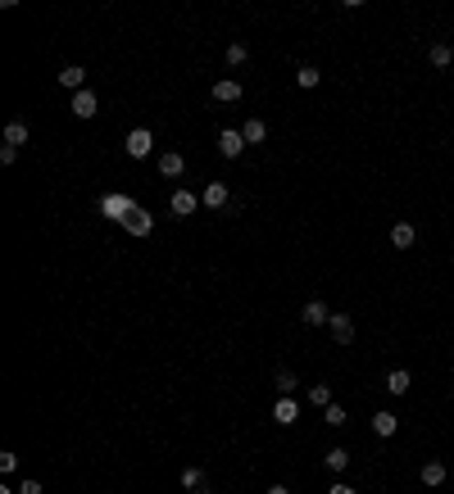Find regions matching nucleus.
I'll list each match as a JSON object with an SVG mask.
<instances>
[{"label":"nucleus","instance_id":"obj_1","mask_svg":"<svg viewBox=\"0 0 454 494\" xmlns=\"http://www.w3.org/2000/svg\"><path fill=\"white\" fill-rule=\"evenodd\" d=\"M132 209H137V200L123 195V191H114V195H105V200H100V213H105V218H114V222H123Z\"/></svg>","mask_w":454,"mask_h":494},{"label":"nucleus","instance_id":"obj_2","mask_svg":"<svg viewBox=\"0 0 454 494\" xmlns=\"http://www.w3.org/2000/svg\"><path fill=\"white\" fill-rule=\"evenodd\" d=\"M327 331H332L336 345H350L354 341V317L350 313H332V317H327Z\"/></svg>","mask_w":454,"mask_h":494},{"label":"nucleus","instance_id":"obj_3","mask_svg":"<svg viewBox=\"0 0 454 494\" xmlns=\"http://www.w3.org/2000/svg\"><path fill=\"white\" fill-rule=\"evenodd\" d=\"M123 145H128V154H132V159H146V154L154 150V132L137 128V132H128V141H123Z\"/></svg>","mask_w":454,"mask_h":494},{"label":"nucleus","instance_id":"obj_4","mask_svg":"<svg viewBox=\"0 0 454 494\" xmlns=\"http://www.w3.org/2000/svg\"><path fill=\"white\" fill-rule=\"evenodd\" d=\"M241 150H246V137H241V128L218 132V154H223V159H236Z\"/></svg>","mask_w":454,"mask_h":494},{"label":"nucleus","instance_id":"obj_5","mask_svg":"<svg viewBox=\"0 0 454 494\" xmlns=\"http://www.w3.org/2000/svg\"><path fill=\"white\" fill-rule=\"evenodd\" d=\"M168 209H173V218H191V213L200 209V195H191V191H173Z\"/></svg>","mask_w":454,"mask_h":494},{"label":"nucleus","instance_id":"obj_6","mask_svg":"<svg viewBox=\"0 0 454 494\" xmlns=\"http://www.w3.org/2000/svg\"><path fill=\"white\" fill-rule=\"evenodd\" d=\"M123 227H128L132 236H150V231H154V218H150V213H146V209L137 205V209L128 213V218H123Z\"/></svg>","mask_w":454,"mask_h":494},{"label":"nucleus","instance_id":"obj_7","mask_svg":"<svg viewBox=\"0 0 454 494\" xmlns=\"http://www.w3.org/2000/svg\"><path fill=\"white\" fill-rule=\"evenodd\" d=\"M327 317H332V308H327L323 299H309V304L300 308V322L305 327H327Z\"/></svg>","mask_w":454,"mask_h":494},{"label":"nucleus","instance_id":"obj_8","mask_svg":"<svg viewBox=\"0 0 454 494\" xmlns=\"http://www.w3.org/2000/svg\"><path fill=\"white\" fill-rule=\"evenodd\" d=\"M273 422H282V426H295V422H300V404H295L291 394H282V399L273 404Z\"/></svg>","mask_w":454,"mask_h":494},{"label":"nucleus","instance_id":"obj_9","mask_svg":"<svg viewBox=\"0 0 454 494\" xmlns=\"http://www.w3.org/2000/svg\"><path fill=\"white\" fill-rule=\"evenodd\" d=\"M209 95H214L218 104H236L246 91H241V82H232V77H223V82H214V86H209Z\"/></svg>","mask_w":454,"mask_h":494},{"label":"nucleus","instance_id":"obj_10","mask_svg":"<svg viewBox=\"0 0 454 494\" xmlns=\"http://www.w3.org/2000/svg\"><path fill=\"white\" fill-rule=\"evenodd\" d=\"M95 109H100V95L95 91H77L73 95V114L77 118H95Z\"/></svg>","mask_w":454,"mask_h":494},{"label":"nucleus","instance_id":"obj_11","mask_svg":"<svg viewBox=\"0 0 454 494\" xmlns=\"http://www.w3.org/2000/svg\"><path fill=\"white\" fill-rule=\"evenodd\" d=\"M400 431V418H395V413H373V435H382V440H391V435Z\"/></svg>","mask_w":454,"mask_h":494},{"label":"nucleus","instance_id":"obj_12","mask_svg":"<svg viewBox=\"0 0 454 494\" xmlns=\"http://www.w3.org/2000/svg\"><path fill=\"white\" fill-rule=\"evenodd\" d=\"M159 172H163V177H182V172H187V159H182V154L178 150H168V154H159Z\"/></svg>","mask_w":454,"mask_h":494},{"label":"nucleus","instance_id":"obj_13","mask_svg":"<svg viewBox=\"0 0 454 494\" xmlns=\"http://www.w3.org/2000/svg\"><path fill=\"white\" fill-rule=\"evenodd\" d=\"M86 69H82V64H69V69H60V86H69V91L77 95V91H86Z\"/></svg>","mask_w":454,"mask_h":494},{"label":"nucleus","instance_id":"obj_14","mask_svg":"<svg viewBox=\"0 0 454 494\" xmlns=\"http://www.w3.org/2000/svg\"><path fill=\"white\" fill-rule=\"evenodd\" d=\"M241 137H246V145H264V141H268V123H264V118H246Z\"/></svg>","mask_w":454,"mask_h":494},{"label":"nucleus","instance_id":"obj_15","mask_svg":"<svg viewBox=\"0 0 454 494\" xmlns=\"http://www.w3.org/2000/svg\"><path fill=\"white\" fill-rule=\"evenodd\" d=\"M200 205H209V209H223V205H227V186H223V181H209V186L200 191Z\"/></svg>","mask_w":454,"mask_h":494},{"label":"nucleus","instance_id":"obj_16","mask_svg":"<svg viewBox=\"0 0 454 494\" xmlns=\"http://www.w3.org/2000/svg\"><path fill=\"white\" fill-rule=\"evenodd\" d=\"M418 476H422V486H446V462L427 458V462H422V472H418Z\"/></svg>","mask_w":454,"mask_h":494},{"label":"nucleus","instance_id":"obj_17","mask_svg":"<svg viewBox=\"0 0 454 494\" xmlns=\"http://www.w3.org/2000/svg\"><path fill=\"white\" fill-rule=\"evenodd\" d=\"M182 486H187L191 494H209V476L200 467H187V472H182Z\"/></svg>","mask_w":454,"mask_h":494},{"label":"nucleus","instance_id":"obj_18","mask_svg":"<svg viewBox=\"0 0 454 494\" xmlns=\"http://www.w3.org/2000/svg\"><path fill=\"white\" fill-rule=\"evenodd\" d=\"M413 240H418V231H413L409 222H395V227H391V245H395V249H409Z\"/></svg>","mask_w":454,"mask_h":494},{"label":"nucleus","instance_id":"obj_19","mask_svg":"<svg viewBox=\"0 0 454 494\" xmlns=\"http://www.w3.org/2000/svg\"><path fill=\"white\" fill-rule=\"evenodd\" d=\"M409 385H413V376L404 372V367H395V372H386V390H391V394H409Z\"/></svg>","mask_w":454,"mask_h":494},{"label":"nucleus","instance_id":"obj_20","mask_svg":"<svg viewBox=\"0 0 454 494\" xmlns=\"http://www.w3.org/2000/svg\"><path fill=\"white\" fill-rule=\"evenodd\" d=\"M327 472H336V476H341L345 467H350V449H341V444H336V449H327Z\"/></svg>","mask_w":454,"mask_h":494},{"label":"nucleus","instance_id":"obj_21","mask_svg":"<svg viewBox=\"0 0 454 494\" xmlns=\"http://www.w3.org/2000/svg\"><path fill=\"white\" fill-rule=\"evenodd\" d=\"M427 60H432V69H450V64H454V50H450L446 41H436V46L427 50Z\"/></svg>","mask_w":454,"mask_h":494},{"label":"nucleus","instance_id":"obj_22","mask_svg":"<svg viewBox=\"0 0 454 494\" xmlns=\"http://www.w3.org/2000/svg\"><path fill=\"white\" fill-rule=\"evenodd\" d=\"M5 145H14V150H18V145H27V123H9V128H5Z\"/></svg>","mask_w":454,"mask_h":494},{"label":"nucleus","instance_id":"obj_23","mask_svg":"<svg viewBox=\"0 0 454 494\" xmlns=\"http://www.w3.org/2000/svg\"><path fill=\"white\" fill-rule=\"evenodd\" d=\"M309 404L314 409H332V385H309Z\"/></svg>","mask_w":454,"mask_h":494},{"label":"nucleus","instance_id":"obj_24","mask_svg":"<svg viewBox=\"0 0 454 494\" xmlns=\"http://www.w3.org/2000/svg\"><path fill=\"white\" fill-rule=\"evenodd\" d=\"M246 60H250V55H246V46H241V41H232V46H227V55H223V64H232V69H241Z\"/></svg>","mask_w":454,"mask_h":494},{"label":"nucleus","instance_id":"obj_25","mask_svg":"<svg viewBox=\"0 0 454 494\" xmlns=\"http://www.w3.org/2000/svg\"><path fill=\"white\" fill-rule=\"evenodd\" d=\"M295 82H300L305 91H314V86H318V69H314V64H305V69L295 73Z\"/></svg>","mask_w":454,"mask_h":494},{"label":"nucleus","instance_id":"obj_26","mask_svg":"<svg viewBox=\"0 0 454 494\" xmlns=\"http://www.w3.org/2000/svg\"><path fill=\"white\" fill-rule=\"evenodd\" d=\"M295 385H300V381H295V372H286V367H282V372H277V390H282V394H295Z\"/></svg>","mask_w":454,"mask_h":494},{"label":"nucleus","instance_id":"obj_27","mask_svg":"<svg viewBox=\"0 0 454 494\" xmlns=\"http://www.w3.org/2000/svg\"><path fill=\"white\" fill-rule=\"evenodd\" d=\"M323 418H327V426H345V409L332 404V409H323Z\"/></svg>","mask_w":454,"mask_h":494},{"label":"nucleus","instance_id":"obj_28","mask_svg":"<svg viewBox=\"0 0 454 494\" xmlns=\"http://www.w3.org/2000/svg\"><path fill=\"white\" fill-rule=\"evenodd\" d=\"M18 159V150H14V145H0V163H5V168H9V163H14Z\"/></svg>","mask_w":454,"mask_h":494},{"label":"nucleus","instance_id":"obj_29","mask_svg":"<svg viewBox=\"0 0 454 494\" xmlns=\"http://www.w3.org/2000/svg\"><path fill=\"white\" fill-rule=\"evenodd\" d=\"M18 494H41V481H23V486H18Z\"/></svg>","mask_w":454,"mask_h":494},{"label":"nucleus","instance_id":"obj_30","mask_svg":"<svg viewBox=\"0 0 454 494\" xmlns=\"http://www.w3.org/2000/svg\"><path fill=\"white\" fill-rule=\"evenodd\" d=\"M327 494H354V486H345V481H336V486L327 490Z\"/></svg>","mask_w":454,"mask_h":494},{"label":"nucleus","instance_id":"obj_31","mask_svg":"<svg viewBox=\"0 0 454 494\" xmlns=\"http://www.w3.org/2000/svg\"><path fill=\"white\" fill-rule=\"evenodd\" d=\"M268 494H291V490H286V486H273V490H268Z\"/></svg>","mask_w":454,"mask_h":494}]
</instances>
